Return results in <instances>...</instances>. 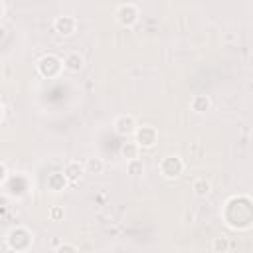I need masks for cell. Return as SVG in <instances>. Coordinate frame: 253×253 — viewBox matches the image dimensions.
Here are the masks:
<instances>
[{"mask_svg": "<svg viewBox=\"0 0 253 253\" xmlns=\"http://www.w3.org/2000/svg\"><path fill=\"white\" fill-rule=\"evenodd\" d=\"M45 186H47V190H51V192H63V190L69 186V182H67V178H65L63 172H51V174L47 176V180H45Z\"/></svg>", "mask_w": 253, "mask_h": 253, "instance_id": "cell-10", "label": "cell"}, {"mask_svg": "<svg viewBox=\"0 0 253 253\" xmlns=\"http://www.w3.org/2000/svg\"><path fill=\"white\" fill-rule=\"evenodd\" d=\"M184 168H186V164H184L182 156H178V154H168V156H164V158L160 160V164H158L160 174H162L164 178H168V180L180 178V176L184 174Z\"/></svg>", "mask_w": 253, "mask_h": 253, "instance_id": "cell-3", "label": "cell"}, {"mask_svg": "<svg viewBox=\"0 0 253 253\" xmlns=\"http://www.w3.org/2000/svg\"><path fill=\"white\" fill-rule=\"evenodd\" d=\"M63 174H65V178H67L69 184H75V182H79L81 176L85 174V168H83V164H79L77 160H71V162H67V164L63 166Z\"/></svg>", "mask_w": 253, "mask_h": 253, "instance_id": "cell-9", "label": "cell"}, {"mask_svg": "<svg viewBox=\"0 0 253 253\" xmlns=\"http://www.w3.org/2000/svg\"><path fill=\"white\" fill-rule=\"evenodd\" d=\"M2 16H4V4H2V0H0V20H2Z\"/></svg>", "mask_w": 253, "mask_h": 253, "instance_id": "cell-21", "label": "cell"}, {"mask_svg": "<svg viewBox=\"0 0 253 253\" xmlns=\"http://www.w3.org/2000/svg\"><path fill=\"white\" fill-rule=\"evenodd\" d=\"M34 245V235L28 227L24 225H16L8 231L6 235V247L10 251H16V253H24V251H30Z\"/></svg>", "mask_w": 253, "mask_h": 253, "instance_id": "cell-2", "label": "cell"}, {"mask_svg": "<svg viewBox=\"0 0 253 253\" xmlns=\"http://www.w3.org/2000/svg\"><path fill=\"white\" fill-rule=\"evenodd\" d=\"M2 36H4V28L0 26V38H2Z\"/></svg>", "mask_w": 253, "mask_h": 253, "instance_id": "cell-23", "label": "cell"}, {"mask_svg": "<svg viewBox=\"0 0 253 253\" xmlns=\"http://www.w3.org/2000/svg\"><path fill=\"white\" fill-rule=\"evenodd\" d=\"M140 18V12L134 4H121L115 10V20L117 24H121L123 28H132Z\"/></svg>", "mask_w": 253, "mask_h": 253, "instance_id": "cell-5", "label": "cell"}, {"mask_svg": "<svg viewBox=\"0 0 253 253\" xmlns=\"http://www.w3.org/2000/svg\"><path fill=\"white\" fill-rule=\"evenodd\" d=\"M192 190H194L196 196L206 198V196H210V192H211V182H210L206 176H198V178L192 182Z\"/></svg>", "mask_w": 253, "mask_h": 253, "instance_id": "cell-13", "label": "cell"}, {"mask_svg": "<svg viewBox=\"0 0 253 253\" xmlns=\"http://www.w3.org/2000/svg\"><path fill=\"white\" fill-rule=\"evenodd\" d=\"M63 69H67V71H73V73H77V71H81L83 69V55L79 53V51H69L63 59Z\"/></svg>", "mask_w": 253, "mask_h": 253, "instance_id": "cell-11", "label": "cell"}, {"mask_svg": "<svg viewBox=\"0 0 253 253\" xmlns=\"http://www.w3.org/2000/svg\"><path fill=\"white\" fill-rule=\"evenodd\" d=\"M61 69H63V61L53 53H45V55H42L38 59V73L42 77H45V79L57 77L61 73Z\"/></svg>", "mask_w": 253, "mask_h": 253, "instance_id": "cell-4", "label": "cell"}, {"mask_svg": "<svg viewBox=\"0 0 253 253\" xmlns=\"http://www.w3.org/2000/svg\"><path fill=\"white\" fill-rule=\"evenodd\" d=\"M138 150H140V146L134 142V140H126V142H123L121 144V156L125 158V160H130V158H138Z\"/></svg>", "mask_w": 253, "mask_h": 253, "instance_id": "cell-15", "label": "cell"}, {"mask_svg": "<svg viewBox=\"0 0 253 253\" xmlns=\"http://www.w3.org/2000/svg\"><path fill=\"white\" fill-rule=\"evenodd\" d=\"M132 134H134V142H136L140 148H152V146L158 142V130H156L152 125L136 126V130H134Z\"/></svg>", "mask_w": 253, "mask_h": 253, "instance_id": "cell-6", "label": "cell"}, {"mask_svg": "<svg viewBox=\"0 0 253 253\" xmlns=\"http://www.w3.org/2000/svg\"><path fill=\"white\" fill-rule=\"evenodd\" d=\"M55 251H57V253H75V251H77V245H71V243H59V245H55Z\"/></svg>", "mask_w": 253, "mask_h": 253, "instance_id": "cell-19", "label": "cell"}, {"mask_svg": "<svg viewBox=\"0 0 253 253\" xmlns=\"http://www.w3.org/2000/svg\"><path fill=\"white\" fill-rule=\"evenodd\" d=\"M2 117H4V107H2V103H0V121H2Z\"/></svg>", "mask_w": 253, "mask_h": 253, "instance_id": "cell-22", "label": "cell"}, {"mask_svg": "<svg viewBox=\"0 0 253 253\" xmlns=\"http://www.w3.org/2000/svg\"><path fill=\"white\" fill-rule=\"evenodd\" d=\"M49 217H51L53 221L63 219V208H61V206H51V208H49Z\"/></svg>", "mask_w": 253, "mask_h": 253, "instance_id": "cell-18", "label": "cell"}, {"mask_svg": "<svg viewBox=\"0 0 253 253\" xmlns=\"http://www.w3.org/2000/svg\"><path fill=\"white\" fill-rule=\"evenodd\" d=\"M136 119L132 115H119L113 123V130L119 134V136H130L134 130H136Z\"/></svg>", "mask_w": 253, "mask_h": 253, "instance_id": "cell-7", "label": "cell"}, {"mask_svg": "<svg viewBox=\"0 0 253 253\" xmlns=\"http://www.w3.org/2000/svg\"><path fill=\"white\" fill-rule=\"evenodd\" d=\"M126 172H128L130 176H140V174L144 172V162H142L140 158H130V160H126Z\"/></svg>", "mask_w": 253, "mask_h": 253, "instance_id": "cell-16", "label": "cell"}, {"mask_svg": "<svg viewBox=\"0 0 253 253\" xmlns=\"http://www.w3.org/2000/svg\"><path fill=\"white\" fill-rule=\"evenodd\" d=\"M6 180H8V168H6L4 162H0V186H2Z\"/></svg>", "mask_w": 253, "mask_h": 253, "instance_id": "cell-20", "label": "cell"}, {"mask_svg": "<svg viewBox=\"0 0 253 253\" xmlns=\"http://www.w3.org/2000/svg\"><path fill=\"white\" fill-rule=\"evenodd\" d=\"M229 249H231V243H229L227 237H213L211 251H215V253H227Z\"/></svg>", "mask_w": 253, "mask_h": 253, "instance_id": "cell-17", "label": "cell"}, {"mask_svg": "<svg viewBox=\"0 0 253 253\" xmlns=\"http://www.w3.org/2000/svg\"><path fill=\"white\" fill-rule=\"evenodd\" d=\"M53 30H55L59 36H63V38L73 36L75 30H77V20H75L73 16H57V18L53 20Z\"/></svg>", "mask_w": 253, "mask_h": 253, "instance_id": "cell-8", "label": "cell"}, {"mask_svg": "<svg viewBox=\"0 0 253 253\" xmlns=\"http://www.w3.org/2000/svg\"><path fill=\"white\" fill-rule=\"evenodd\" d=\"M221 217L233 231H247L253 225V202L247 194H237L225 200Z\"/></svg>", "mask_w": 253, "mask_h": 253, "instance_id": "cell-1", "label": "cell"}, {"mask_svg": "<svg viewBox=\"0 0 253 253\" xmlns=\"http://www.w3.org/2000/svg\"><path fill=\"white\" fill-rule=\"evenodd\" d=\"M83 168H85L87 174H103V170H105V160L99 158V156H91V158L85 160Z\"/></svg>", "mask_w": 253, "mask_h": 253, "instance_id": "cell-14", "label": "cell"}, {"mask_svg": "<svg viewBox=\"0 0 253 253\" xmlns=\"http://www.w3.org/2000/svg\"><path fill=\"white\" fill-rule=\"evenodd\" d=\"M210 107H211V99L208 95H194L190 99V109L194 113H206L210 111Z\"/></svg>", "mask_w": 253, "mask_h": 253, "instance_id": "cell-12", "label": "cell"}]
</instances>
